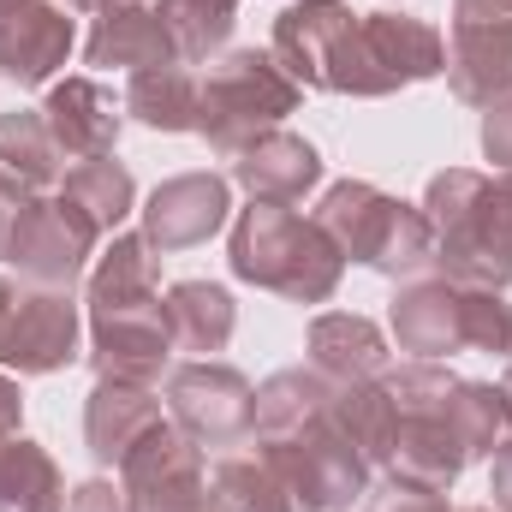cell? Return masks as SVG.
<instances>
[{"mask_svg":"<svg viewBox=\"0 0 512 512\" xmlns=\"http://www.w3.org/2000/svg\"><path fill=\"white\" fill-rule=\"evenodd\" d=\"M262 465L304 512H346L370 489V459L334 417V382L316 370H280L256 387Z\"/></svg>","mask_w":512,"mask_h":512,"instance_id":"6da1fadb","label":"cell"},{"mask_svg":"<svg viewBox=\"0 0 512 512\" xmlns=\"http://www.w3.org/2000/svg\"><path fill=\"white\" fill-rule=\"evenodd\" d=\"M173 358V328L161 304V268L143 233H114L90 274V364L96 376L155 387Z\"/></svg>","mask_w":512,"mask_h":512,"instance_id":"7a4b0ae2","label":"cell"},{"mask_svg":"<svg viewBox=\"0 0 512 512\" xmlns=\"http://www.w3.org/2000/svg\"><path fill=\"white\" fill-rule=\"evenodd\" d=\"M423 215L435 233V256L447 280L501 292L512 280V173L447 167L423 191Z\"/></svg>","mask_w":512,"mask_h":512,"instance_id":"3957f363","label":"cell"},{"mask_svg":"<svg viewBox=\"0 0 512 512\" xmlns=\"http://www.w3.org/2000/svg\"><path fill=\"white\" fill-rule=\"evenodd\" d=\"M233 274L251 280L262 292H280L292 304H328L340 292V274H346V256L340 245L304 221L298 209L286 203H256L233 221Z\"/></svg>","mask_w":512,"mask_h":512,"instance_id":"277c9868","label":"cell"},{"mask_svg":"<svg viewBox=\"0 0 512 512\" xmlns=\"http://www.w3.org/2000/svg\"><path fill=\"white\" fill-rule=\"evenodd\" d=\"M304 90L286 78V66L262 48H233V54H215L203 72H197V131L209 137L215 155H239L251 149L256 137L280 131L286 114H298Z\"/></svg>","mask_w":512,"mask_h":512,"instance_id":"5b68a950","label":"cell"},{"mask_svg":"<svg viewBox=\"0 0 512 512\" xmlns=\"http://www.w3.org/2000/svg\"><path fill=\"white\" fill-rule=\"evenodd\" d=\"M393 340L429 364L453 352H489L512 358V304L489 286H459V280H411L393 298Z\"/></svg>","mask_w":512,"mask_h":512,"instance_id":"8992f818","label":"cell"},{"mask_svg":"<svg viewBox=\"0 0 512 512\" xmlns=\"http://www.w3.org/2000/svg\"><path fill=\"white\" fill-rule=\"evenodd\" d=\"M310 221L340 245V256H352V262H364L376 274H393V280L399 274H417L435 256L429 215L411 209V203H399V197H387V191H376L370 179L328 185Z\"/></svg>","mask_w":512,"mask_h":512,"instance_id":"52a82bcc","label":"cell"},{"mask_svg":"<svg viewBox=\"0 0 512 512\" xmlns=\"http://www.w3.org/2000/svg\"><path fill=\"white\" fill-rule=\"evenodd\" d=\"M441 72H447V42L435 24L405 12H358V24L340 42L328 96H393Z\"/></svg>","mask_w":512,"mask_h":512,"instance_id":"ba28073f","label":"cell"},{"mask_svg":"<svg viewBox=\"0 0 512 512\" xmlns=\"http://www.w3.org/2000/svg\"><path fill=\"white\" fill-rule=\"evenodd\" d=\"M72 358H78V304H72V292L0 274V364L18 370V376H54Z\"/></svg>","mask_w":512,"mask_h":512,"instance_id":"9c48e42d","label":"cell"},{"mask_svg":"<svg viewBox=\"0 0 512 512\" xmlns=\"http://www.w3.org/2000/svg\"><path fill=\"white\" fill-rule=\"evenodd\" d=\"M120 495H126V512H215L203 447L173 423H155L120 459Z\"/></svg>","mask_w":512,"mask_h":512,"instance_id":"30bf717a","label":"cell"},{"mask_svg":"<svg viewBox=\"0 0 512 512\" xmlns=\"http://www.w3.org/2000/svg\"><path fill=\"white\" fill-rule=\"evenodd\" d=\"M167 411L173 429L191 435L197 447H233L256 429V387L233 364L197 358L167 376Z\"/></svg>","mask_w":512,"mask_h":512,"instance_id":"8fae6325","label":"cell"},{"mask_svg":"<svg viewBox=\"0 0 512 512\" xmlns=\"http://www.w3.org/2000/svg\"><path fill=\"white\" fill-rule=\"evenodd\" d=\"M96 227L66 203V197H30L24 221L12 227L0 262L18 268V280L30 286H54V292H72V280L84 274V262L96 251Z\"/></svg>","mask_w":512,"mask_h":512,"instance_id":"7c38bea8","label":"cell"},{"mask_svg":"<svg viewBox=\"0 0 512 512\" xmlns=\"http://www.w3.org/2000/svg\"><path fill=\"white\" fill-rule=\"evenodd\" d=\"M227 179L221 173H179V179H161L143 203V239L155 251H191L203 239H215L227 227Z\"/></svg>","mask_w":512,"mask_h":512,"instance_id":"4fadbf2b","label":"cell"},{"mask_svg":"<svg viewBox=\"0 0 512 512\" xmlns=\"http://www.w3.org/2000/svg\"><path fill=\"white\" fill-rule=\"evenodd\" d=\"M352 24H358V12L346 0H298L274 18V60L286 66V78L298 90H328V72H334Z\"/></svg>","mask_w":512,"mask_h":512,"instance_id":"5bb4252c","label":"cell"},{"mask_svg":"<svg viewBox=\"0 0 512 512\" xmlns=\"http://www.w3.org/2000/svg\"><path fill=\"white\" fill-rule=\"evenodd\" d=\"M72 54V18L48 0H12L0 6V72L18 90L48 84Z\"/></svg>","mask_w":512,"mask_h":512,"instance_id":"9a60e30c","label":"cell"},{"mask_svg":"<svg viewBox=\"0 0 512 512\" xmlns=\"http://www.w3.org/2000/svg\"><path fill=\"white\" fill-rule=\"evenodd\" d=\"M42 120L66 149V161H96V155H114L126 102H114V90H102L96 78H60L42 102Z\"/></svg>","mask_w":512,"mask_h":512,"instance_id":"2e32d148","label":"cell"},{"mask_svg":"<svg viewBox=\"0 0 512 512\" xmlns=\"http://www.w3.org/2000/svg\"><path fill=\"white\" fill-rule=\"evenodd\" d=\"M447 84L471 108H507L512 102V24H453Z\"/></svg>","mask_w":512,"mask_h":512,"instance_id":"e0dca14e","label":"cell"},{"mask_svg":"<svg viewBox=\"0 0 512 512\" xmlns=\"http://www.w3.org/2000/svg\"><path fill=\"white\" fill-rule=\"evenodd\" d=\"M155 423H161V399L143 382L96 376V393H90V405H84V441H90L96 465H120Z\"/></svg>","mask_w":512,"mask_h":512,"instance_id":"ac0fdd59","label":"cell"},{"mask_svg":"<svg viewBox=\"0 0 512 512\" xmlns=\"http://www.w3.org/2000/svg\"><path fill=\"white\" fill-rule=\"evenodd\" d=\"M233 179L251 191L256 203H298L304 191L322 185V155L304 137H292V131H268L251 149L233 155Z\"/></svg>","mask_w":512,"mask_h":512,"instance_id":"d6986e66","label":"cell"},{"mask_svg":"<svg viewBox=\"0 0 512 512\" xmlns=\"http://www.w3.org/2000/svg\"><path fill=\"white\" fill-rule=\"evenodd\" d=\"M84 60L90 66H131V72H149V66H173L179 60V42L161 18V6H102L90 42H84Z\"/></svg>","mask_w":512,"mask_h":512,"instance_id":"ffe728a7","label":"cell"},{"mask_svg":"<svg viewBox=\"0 0 512 512\" xmlns=\"http://www.w3.org/2000/svg\"><path fill=\"white\" fill-rule=\"evenodd\" d=\"M310 370L328 382H376L387 370V340L370 316L334 310L310 322Z\"/></svg>","mask_w":512,"mask_h":512,"instance_id":"44dd1931","label":"cell"},{"mask_svg":"<svg viewBox=\"0 0 512 512\" xmlns=\"http://www.w3.org/2000/svg\"><path fill=\"white\" fill-rule=\"evenodd\" d=\"M167 328H173V346H179V352L209 358V352H221V346L233 340L239 310H233V298H227L221 286H209V280H179V286L167 292Z\"/></svg>","mask_w":512,"mask_h":512,"instance_id":"7402d4cb","label":"cell"},{"mask_svg":"<svg viewBox=\"0 0 512 512\" xmlns=\"http://www.w3.org/2000/svg\"><path fill=\"white\" fill-rule=\"evenodd\" d=\"M60 507H66L60 465L24 435H0V512H60Z\"/></svg>","mask_w":512,"mask_h":512,"instance_id":"603a6c76","label":"cell"},{"mask_svg":"<svg viewBox=\"0 0 512 512\" xmlns=\"http://www.w3.org/2000/svg\"><path fill=\"white\" fill-rule=\"evenodd\" d=\"M126 114L149 131H197V72H185L179 60L131 72Z\"/></svg>","mask_w":512,"mask_h":512,"instance_id":"cb8c5ba5","label":"cell"},{"mask_svg":"<svg viewBox=\"0 0 512 512\" xmlns=\"http://www.w3.org/2000/svg\"><path fill=\"white\" fill-rule=\"evenodd\" d=\"M60 197H66L96 233H114L131 215V203H137V185H131V173L114 155H96V161H78V167L60 179Z\"/></svg>","mask_w":512,"mask_h":512,"instance_id":"d4e9b609","label":"cell"},{"mask_svg":"<svg viewBox=\"0 0 512 512\" xmlns=\"http://www.w3.org/2000/svg\"><path fill=\"white\" fill-rule=\"evenodd\" d=\"M0 167L18 173L24 185H54L66 173V149L42 120V108H12L0 114Z\"/></svg>","mask_w":512,"mask_h":512,"instance_id":"484cf974","label":"cell"},{"mask_svg":"<svg viewBox=\"0 0 512 512\" xmlns=\"http://www.w3.org/2000/svg\"><path fill=\"white\" fill-rule=\"evenodd\" d=\"M334 417H340V429L358 441V453L370 465H387L393 459L399 411H393V399H387L382 382H334Z\"/></svg>","mask_w":512,"mask_h":512,"instance_id":"4316f807","label":"cell"},{"mask_svg":"<svg viewBox=\"0 0 512 512\" xmlns=\"http://www.w3.org/2000/svg\"><path fill=\"white\" fill-rule=\"evenodd\" d=\"M209 507L215 512H304L292 501V489L256 459H221L209 477Z\"/></svg>","mask_w":512,"mask_h":512,"instance_id":"83f0119b","label":"cell"},{"mask_svg":"<svg viewBox=\"0 0 512 512\" xmlns=\"http://www.w3.org/2000/svg\"><path fill=\"white\" fill-rule=\"evenodd\" d=\"M447 423L465 441V453L483 459V453H495L507 441L512 405H507V393L489 387V382H453V393H447Z\"/></svg>","mask_w":512,"mask_h":512,"instance_id":"f1b7e54d","label":"cell"},{"mask_svg":"<svg viewBox=\"0 0 512 512\" xmlns=\"http://www.w3.org/2000/svg\"><path fill=\"white\" fill-rule=\"evenodd\" d=\"M155 6L179 42V60H215L239 18V0H155Z\"/></svg>","mask_w":512,"mask_h":512,"instance_id":"f546056e","label":"cell"},{"mask_svg":"<svg viewBox=\"0 0 512 512\" xmlns=\"http://www.w3.org/2000/svg\"><path fill=\"white\" fill-rule=\"evenodd\" d=\"M364 512H453L447 489H423L405 477H387L382 489H364Z\"/></svg>","mask_w":512,"mask_h":512,"instance_id":"4dcf8cb0","label":"cell"},{"mask_svg":"<svg viewBox=\"0 0 512 512\" xmlns=\"http://www.w3.org/2000/svg\"><path fill=\"white\" fill-rule=\"evenodd\" d=\"M60 512H126V495H120V483L90 477V483H78V489L66 495V507Z\"/></svg>","mask_w":512,"mask_h":512,"instance_id":"1f68e13d","label":"cell"},{"mask_svg":"<svg viewBox=\"0 0 512 512\" xmlns=\"http://www.w3.org/2000/svg\"><path fill=\"white\" fill-rule=\"evenodd\" d=\"M30 197H36V185H24L18 173H6V167H0V251H6V239H12V227L24 221V209H30Z\"/></svg>","mask_w":512,"mask_h":512,"instance_id":"d6a6232c","label":"cell"},{"mask_svg":"<svg viewBox=\"0 0 512 512\" xmlns=\"http://www.w3.org/2000/svg\"><path fill=\"white\" fill-rule=\"evenodd\" d=\"M483 155L512 173V102L507 108H489V120H483Z\"/></svg>","mask_w":512,"mask_h":512,"instance_id":"836d02e7","label":"cell"},{"mask_svg":"<svg viewBox=\"0 0 512 512\" xmlns=\"http://www.w3.org/2000/svg\"><path fill=\"white\" fill-rule=\"evenodd\" d=\"M453 24H512V0H453Z\"/></svg>","mask_w":512,"mask_h":512,"instance_id":"e575fe53","label":"cell"},{"mask_svg":"<svg viewBox=\"0 0 512 512\" xmlns=\"http://www.w3.org/2000/svg\"><path fill=\"white\" fill-rule=\"evenodd\" d=\"M489 495H495V507L512 512V441L495 447V465H489Z\"/></svg>","mask_w":512,"mask_h":512,"instance_id":"d590c367","label":"cell"},{"mask_svg":"<svg viewBox=\"0 0 512 512\" xmlns=\"http://www.w3.org/2000/svg\"><path fill=\"white\" fill-rule=\"evenodd\" d=\"M18 417H24V393H18V382L0 370V435H12V429H18Z\"/></svg>","mask_w":512,"mask_h":512,"instance_id":"8d00e7d4","label":"cell"},{"mask_svg":"<svg viewBox=\"0 0 512 512\" xmlns=\"http://www.w3.org/2000/svg\"><path fill=\"white\" fill-rule=\"evenodd\" d=\"M66 6H78V12H90V6H96V12H102V0H66Z\"/></svg>","mask_w":512,"mask_h":512,"instance_id":"74e56055","label":"cell"},{"mask_svg":"<svg viewBox=\"0 0 512 512\" xmlns=\"http://www.w3.org/2000/svg\"><path fill=\"white\" fill-rule=\"evenodd\" d=\"M501 393H507V405H512V370H507V382H501Z\"/></svg>","mask_w":512,"mask_h":512,"instance_id":"f35d334b","label":"cell"},{"mask_svg":"<svg viewBox=\"0 0 512 512\" xmlns=\"http://www.w3.org/2000/svg\"><path fill=\"white\" fill-rule=\"evenodd\" d=\"M465 512H489V507H465Z\"/></svg>","mask_w":512,"mask_h":512,"instance_id":"ab89813d","label":"cell"},{"mask_svg":"<svg viewBox=\"0 0 512 512\" xmlns=\"http://www.w3.org/2000/svg\"><path fill=\"white\" fill-rule=\"evenodd\" d=\"M0 6H12V0H0Z\"/></svg>","mask_w":512,"mask_h":512,"instance_id":"60d3db41","label":"cell"}]
</instances>
